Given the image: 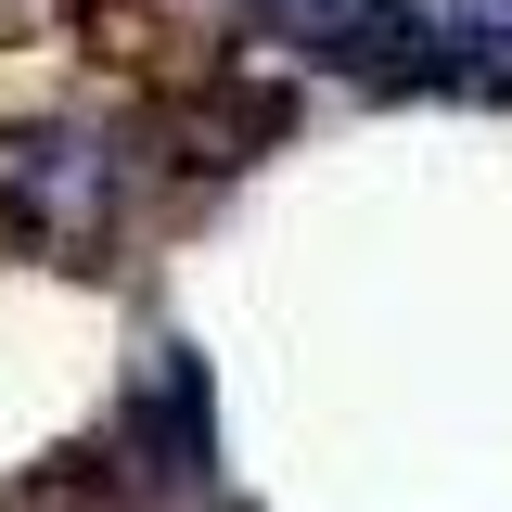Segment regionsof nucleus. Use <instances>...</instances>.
<instances>
[{
  "instance_id": "nucleus-1",
  "label": "nucleus",
  "mask_w": 512,
  "mask_h": 512,
  "mask_svg": "<svg viewBox=\"0 0 512 512\" xmlns=\"http://www.w3.org/2000/svg\"><path fill=\"white\" fill-rule=\"evenodd\" d=\"M103 474H116L128 500H167V512L218 500V384H205V359H192L180 333L141 346L116 423H103Z\"/></svg>"
}]
</instances>
